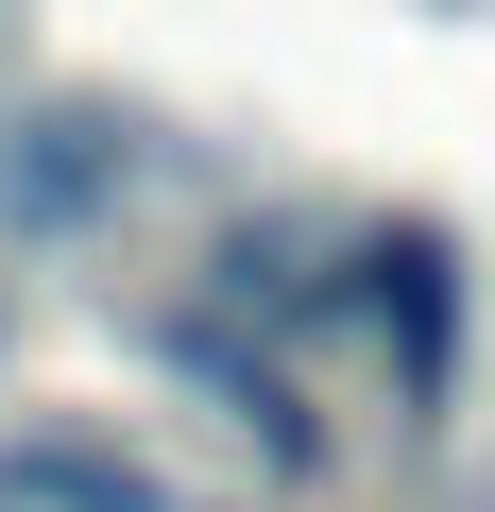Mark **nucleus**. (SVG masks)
Here are the masks:
<instances>
[{"mask_svg": "<svg viewBox=\"0 0 495 512\" xmlns=\"http://www.w3.org/2000/svg\"><path fill=\"white\" fill-rule=\"evenodd\" d=\"M342 291L393 325V393H410V410H444V393H461V256H444L427 222H393V239L359 256Z\"/></svg>", "mask_w": 495, "mask_h": 512, "instance_id": "1", "label": "nucleus"}, {"mask_svg": "<svg viewBox=\"0 0 495 512\" xmlns=\"http://www.w3.org/2000/svg\"><path fill=\"white\" fill-rule=\"evenodd\" d=\"M154 359H171V376H205V393L239 410V444H257L274 478H308V461H325V410L291 393V359H257L222 308H171V325H154Z\"/></svg>", "mask_w": 495, "mask_h": 512, "instance_id": "2", "label": "nucleus"}, {"mask_svg": "<svg viewBox=\"0 0 495 512\" xmlns=\"http://www.w3.org/2000/svg\"><path fill=\"white\" fill-rule=\"evenodd\" d=\"M103 188H120V120H103V103H35V120H0V222H18V239L103 222Z\"/></svg>", "mask_w": 495, "mask_h": 512, "instance_id": "3", "label": "nucleus"}, {"mask_svg": "<svg viewBox=\"0 0 495 512\" xmlns=\"http://www.w3.org/2000/svg\"><path fill=\"white\" fill-rule=\"evenodd\" d=\"M0 512H171L120 444H0Z\"/></svg>", "mask_w": 495, "mask_h": 512, "instance_id": "4", "label": "nucleus"}]
</instances>
